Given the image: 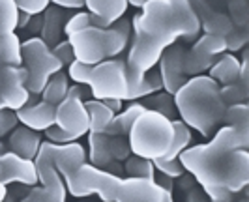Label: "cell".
I'll use <instances>...</instances> for the list:
<instances>
[{"instance_id": "cell-34", "label": "cell", "mask_w": 249, "mask_h": 202, "mask_svg": "<svg viewBox=\"0 0 249 202\" xmlns=\"http://www.w3.org/2000/svg\"><path fill=\"white\" fill-rule=\"evenodd\" d=\"M219 92H221V100H223L227 107L229 105H236V103H246L249 96L248 84H242L240 81L225 84V86H219Z\"/></svg>"}, {"instance_id": "cell-49", "label": "cell", "mask_w": 249, "mask_h": 202, "mask_svg": "<svg viewBox=\"0 0 249 202\" xmlns=\"http://www.w3.org/2000/svg\"><path fill=\"white\" fill-rule=\"evenodd\" d=\"M0 54H2V39H0Z\"/></svg>"}, {"instance_id": "cell-41", "label": "cell", "mask_w": 249, "mask_h": 202, "mask_svg": "<svg viewBox=\"0 0 249 202\" xmlns=\"http://www.w3.org/2000/svg\"><path fill=\"white\" fill-rule=\"evenodd\" d=\"M17 116L13 111H8V109H2L0 111V139L10 135V131H13L17 127Z\"/></svg>"}, {"instance_id": "cell-48", "label": "cell", "mask_w": 249, "mask_h": 202, "mask_svg": "<svg viewBox=\"0 0 249 202\" xmlns=\"http://www.w3.org/2000/svg\"><path fill=\"white\" fill-rule=\"evenodd\" d=\"M146 2H150V0H127V4L133 6V8H142Z\"/></svg>"}, {"instance_id": "cell-44", "label": "cell", "mask_w": 249, "mask_h": 202, "mask_svg": "<svg viewBox=\"0 0 249 202\" xmlns=\"http://www.w3.org/2000/svg\"><path fill=\"white\" fill-rule=\"evenodd\" d=\"M54 6L62 10H81L85 8V0H51Z\"/></svg>"}, {"instance_id": "cell-8", "label": "cell", "mask_w": 249, "mask_h": 202, "mask_svg": "<svg viewBox=\"0 0 249 202\" xmlns=\"http://www.w3.org/2000/svg\"><path fill=\"white\" fill-rule=\"evenodd\" d=\"M68 144H54V142H41L39 152L34 157L37 178L41 187H32L21 202H66L68 189L56 168V159L62 155Z\"/></svg>"}, {"instance_id": "cell-43", "label": "cell", "mask_w": 249, "mask_h": 202, "mask_svg": "<svg viewBox=\"0 0 249 202\" xmlns=\"http://www.w3.org/2000/svg\"><path fill=\"white\" fill-rule=\"evenodd\" d=\"M204 193L210 197L212 202H232V199H234V195L227 187H213V189H208Z\"/></svg>"}, {"instance_id": "cell-33", "label": "cell", "mask_w": 249, "mask_h": 202, "mask_svg": "<svg viewBox=\"0 0 249 202\" xmlns=\"http://www.w3.org/2000/svg\"><path fill=\"white\" fill-rule=\"evenodd\" d=\"M17 13L13 0H0V36L17 30Z\"/></svg>"}, {"instance_id": "cell-19", "label": "cell", "mask_w": 249, "mask_h": 202, "mask_svg": "<svg viewBox=\"0 0 249 202\" xmlns=\"http://www.w3.org/2000/svg\"><path fill=\"white\" fill-rule=\"evenodd\" d=\"M88 146H90V153H88V161L92 167L100 168V170H107V167L114 161L112 159L111 148H109V135L107 133H88Z\"/></svg>"}, {"instance_id": "cell-26", "label": "cell", "mask_w": 249, "mask_h": 202, "mask_svg": "<svg viewBox=\"0 0 249 202\" xmlns=\"http://www.w3.org/2000/svg\"><path fill=\"white\" fill-rule=\"evenodd\" d=\"M173 129H175V135H173V142H171V148L167 152L165 157H160V159H165V161H175L180 157V153L189 148L191 144V129L178 118V120H173Z\"/></svg>"}, {"instance_id": "cell-2", "label": "cell", "mask_w": 249, "mask_h": 202, "mask_svg": "<svg viewBox=\"0 0 249 202\" xmlns=\"http://www.w3.org/2000/svg\"><path fill=\"white\" fill-rule=\"evenodd\" d=\"M64 184L68 193L77 199L96 193L103 202H175L171 191H165L152 180L116 176L88 163L64 176Z\"/></svg>"}, {"instance_id": "cell-16", "label": "cell", "mask_w": 249, "mask_h": 202, "mask_svg": "<svg viewBox=\"0 0 249 202\" xmlns=\"http://www.w3.org/2000/svg\"><path fill=\"white\" fill-rule=\"evenodd\" d=\"M41 135L39 131H34L26 126L15 127L10 135V152L25 157V159H32L37 155L39 146H41Z\"/></svg>"}, {"instance_id": "cell-30", "label": "cell", "mask_w": 249, "mask_h": 202, "mask_svg": "<svg viewBox=\"0 0 249 202\" xmlns=\"http://www.w3.org/2000/svg\"><path fill=\"white\" fill-rule=\"evenodd\" d=\"M215 62L213 56H208L204 52H200L197 49H187L186 56H184V69H186L187 77H197L202 75L204 71H208L212 67V64Z\"/></svg>"}, {"instance_id": "cell-25", "label": "cell", "mask_w": 249, "mask_h": 202, "mask_svg": "<svg viewBox=\"0 0 249 202\" xmlns=\"http://www.w3.org/2000/svg\"><path fill=\"white\" fill-rule=\"evenodd\" d=\"M163 90V81L161 75H160V69L158 67H152L150 71L144 73L142 81L139 83L135 88H129V94H127V101H139L146 96H152L156 92H161Z\"/></svg>"}, {"instance_id": "cell-22", "label": "cell", "mask_w": 249, "mask_h": 202, "mask_svg": "<svg viewBox=\"0 0 249 202\" xmlns=\"http://www.w3.org/2000/svg\"><path fill=\"white\" fill-rule=\"evenodd\" d=\"M221 126L232 127L242 139L249 142V107L248 103L229 105L223 113Z\"/></svg>"}, {"instance_id": "cell-7", "label": "cell", "mask_w": 249, "mask_h": 202, "mask_svg": "<svg viewBox=\"0 0 249 202\" xmlns=\"http://www.w3.org/2000/svg\"><path fill=\"white\" fill-rule=\"evenodd\" d=\"M173 120L154 111H144L131 126L127 140L131 153L154 161L167 155L173 142Z\"/></svg>"}, {"instance_id": "cell-50", "label": "cell", "mask_w": 249, "mask_h": 202, "mask_svg": "<svg viewBox=\"0 0 249 202\" xmlns=\"http://www.w3.org/2000/svg\"><path fill=\"white\" fill-rule=\"evenodd\" d=\"M0 153H2V144H0Z\"/></svg>"}, {"instance_id": "cell-15", "label": "cell", "mask_w": 249, "mask_h": 202, "mask_svg": "<svg viewBox=\"0 0 249 202\" xmlns=\"http://www.w3.org/2000/svg\"><path fill=\"white\" fill-rule=\"evenodd\" d=\"M17 122L21 126H26L34 131H45L51 126H54V116H56V107L47 101L39 100L34 105H26L23 109L15 111Z\"/></svg>"}, {"instance_id": "cell-31", "label": "cell", "mask_w": 249, "mask_h": 202, "mask_svg": "<svg viewBox=\"0 0 249 202\" xmlns=\"http://www.w3.org/2000/svg\"><path fill=\"white\" fill-rule=\"evenodd\" d=\"M232 21L229 15L221 12H212L208 13L204 19H200V30H204V34H212V36H221L225 38L231 28H232Z\"/></svg>"}, {"instance_id": "cell-20", "label": "cell", "mask_w": 249, "mask_h": 202, "mask_svg": "<svg viewBox=\"0 0 249 202\" xmlns=\"http://www.w3.org/2000/svg\"><path fill=\"white\" fill-rule=\"evenodd\" d=\"M45 17L41 19V36L39 38L43 39L49 47H54L56 43H60V36L64 34V10L62 8H47L45 10Z\"/></svg>"}, {"instance_id": "cell-24", "label": "cell", "mask_w": 249, "mask_h": 202, "mask_svg": "<svg viewBox=\"0 0 249 202\" xmlns=\"http://www.w3.org/2000/svg\"><path fill=\"white\" fill-rule=\"evenodd\" d=\"M68 88H70V77L66 71H58L51 77L45 84V88L41 92V100L51 103V105H58L60 101L66 100V94H68Z\"/></svg>"}, {"instance_id": "cell-14", "label": "cell", "mask_w": 249, "mask_h": 202, "mask_svg": "<svg viewBox=\"0 0 249 202\" xmlns=\"http://www.w3.org/2000/svg\"><path fill=\"white\" fill-rule=\"evenodd\" d=\"M249 184V152L248 148H236L231 152L229 161L225 167L223 174V185L231 191L232 195H236L240 191H244Z\"/></svg>"}, {"instance_id": "cell-5", "label": "cell", "mask_w": 249, "mask_h": 202, "mask_svg": "<svg viewBox=\"0 0 249 202\" xmlns=\"http://www.w3.org/2000/svg\"><path fill=\"white\" fill-rule=\"evenodd\" d=\"M131 38V21L127 17H120L109 28H85L81 32L71 34L68 41L73 49L77 62L96 66L103 60H111L120 56L125 50Z\"/></svg>"}, {"instance_id": "cell-36", "label": "cell", "mask_w": 249, "mask_h": 202, "mask_svg": "<svg viewBox=\"0 0 249 202\" xmlns=\"http://www.w3.org/2000/svg\"><path fill=\"white\" fill-rule=\"evenodd\" d=\"M85 28H92V21H90V13L88 12H79L71 15L68 21H66V25H64V34L70 38L71 34L75 32H81V30H85Z\"/></svg>"}, {"instance_id": "cell-23", "label": "cell", "mask_w": 249, "mask_h": 202, "mask_svg": "<svg viewBox=\"0 0 249 202\" xmlns=\"http://www.w3.org/2000/svg\"><path fill=\"white\" fill-rule=\"evenodd\" d=\"M85 107H87L88 118H90V131L92 133H105V129L109 127L111 120L114 118V113L101 100H87Z\"/></svg>"}, {"instance_id": "cell-3", "label": "cell", "mask_w": 249, "mask_h": 202, "mask_svg": "<svg viewBox=\"0 0 249 202\" xmlns=\"http://www.w3.org/2000/svg\"><path fill=\"white\" fill-rule=\"evenodd\" d=\"M176 113L189 129L202 137L212 135L221 126L227 105L221 100L219 84L208 75L189 77L187 83L175 94Z\"/></svg>"}, {"instance_id": "cell-28", "label": "cell", "mask_w": 249, "mask_h": 202, "mask_svg": "<svg viewBox=\"0 0 249 202\" xmlns=\"http://www.w3.org/2000/svg\"><path fill=\"white\" fill-rule=\"evenodd\" d=\"M2 39V54H0V66H23V41L19 36L12 32V34H4L0 36Z\"/></svg>"}, {"instance_id": "cell-27", "label": "cell", "mask_w": 249, "mask_h": 202, "mask_svg": "<svg viewBox=\"0 0 249 202\" xmlns=\"http://www.w3.org/2000/svg\"><path fill=\"white\" fill-rule=\"evenodd\" d=\"M144 105L146 111H154V113H160L163 116H167L169 120H175L176 113V105H175V96L167 94V92H156L152 96H146L141 101Z\"/></svg>"}, {"instance_id": "cell-13", "label": "cell", "mask_w": 249, "mask_h": 202, "mask_svg": "<svg viewBox=\"0 0 249 202\" xmlns=\"http://www.w3.org/2000/svg\"><path fill=\"white\" fill-rule=\"evenodd\" d=\"M39 182L36 163L32 159H25L13 152L0 153V184H23V185H36Z\"/></svg>"}, {"instance_id": "cell-1", "label": "cell", "mask_w": 249, "mask_h": 202, "mask_svg": "<svg viewBox=\"0 0 249 202\" xmlns=\"http://www.w3.org/2000/svg\"><path fill=\"white\" fill-rule=\"evenodd\" d=\"M199 32L200 21L189 0L146 2L131 19L133 41L124 60L129 88H135L144 73L158 66L163 50L175 45L176 39L195 41Z\"/></svg>"}, {"instance_id": "cell-39", "label": "cell", "mask_w": 249, "mask_h": 202, "mask_svg": "<svg viewBox=\"0 0 249 202\" xmlns=\"http://www.w3.org/2000/svg\"><path fill=\"white\" fill-rule=\"evenodd\" d=\"M109 148H111L112 159L120 161V163L131 155V148H129L127 137H109Z\"/></svg>"}, {"instance_id": "cell-11", "label": "cell", "mask_w": 249, "mask_h": 202, "mask_svg": "<svg viewBox=\"0 0 249 202\" xmlns=\"http://www.w3.org/2000/svg\"><path fill=\"white\" fill-rule=\"evenodd\" d=\"M54 126H58L68 135H71L75 140L88 135L90 131V118L85 107V101L66 98L56 105V116Z\"/></svg>"}, {"instance_id": "cell-18", "label": "cell", "mask_w": 249, "mask_h": 202, "mask_svg": "<svg viewBox=\"0 0 249 202\" xmlns=\"http://www.w3.org/2000/svg\"><path fill=\"white\" fill-rule=\"evenodd\" d=\"M144 111H146V109H144V105H142L141 101L129 103L127 109H122L118 114H114V118L111 120L109 127L105 129V133H107L109 137H127L129 131H131V126L135 124V120H137Z\"/></svg>"}, {"instance_id": "cell-45", "label": "cell", "mask_w": 249, "mask_h": 202, "mask_svg": "<svg viewBox=\"0 0 249 202\" xmlns=\"http://www.w3.org/2000/svg\"><path fill=\"white\" fill-rule=\"evenodd\" d=\"M66 98H73V100H81L85 101L87 98V90L83 84H79V83H75V84H70V88H68V94H66Z\"/></svg>"}, {"instance_id": "cell-10", "label": "cell", "mask_w": 249, "mask_h": 202, "mask_svg": "<svg viewBox=\"0 0 249 202\" xmlns=\"http://www.w3.org/2000/svg\"><path fill=\"white\" fill-rule=\"evenodd\" d=\"M28 71L25 66H0V111H19L26 107L30 92L26 90Z\"/></svg>"}, {"instance_id": "cell-37", "label": "cell", "mask_w": 249, "mask_h": 202, "mask_svg": "<svg viewBox=\"0 0 249 202\" xmlns=\"http://www.w3.org/2000/svg\"><path fill=\"white\" fill-rule=\"evenodd\" d=\"M154 163V168L156 170H160V174L163 176L171 178V180H175V178H180L186 170H184V167L182 163L175 159V161H165V159H154L152 161Z\"/></svg>"}, {"instance_id": "cell-42", "label": "cell", "mask_w": 249, "mask_h": 202, "mask_svg": "<svg viewBox=\"0 0 249 202\" xmlns=\"http://www.w3.org/2000/svg\"><path fill=\"white\" fill-rule=\"evenodd\" d=\"M45 135H47L49 142H54V144H70V142H77L71 135H68V133L62 131L58 126H51L49 129H45Z\"/></svg>"}, {"instance_id": "cell-12", "label": "cell", "mask_w": 249, "mask_h": 202, "mask_svg": "<svg viewBox=\"0 0 249 202\" xmlns=\"http://www.w3.org/2000/svg\"><path fill=\"white\" fill-rule=\"evenodd\" d=\"M186 47L175 43L171 47L163 50L161 58H160V75L163 81V90L171 96H175L178 90L187 83L189 77L186 75L184 69V56H186Z\"/></svg>"}, {"instance_id": "cell-32", "label": "cell", "mask_w": 249, "mask_h": 202, "mask_svg": "<svg viewBox=\"0 0 249 202\" xmlns=\"http://www.w3.org/2000/svg\"><path fill=\"white\" fill-rule=\"evenodd\" d=\"M191 47L200 50V52H204V54H208V56L217 58V56H221L223 52H227V41H225V38H221V36L204 34V36H200V38L195 39Z\"/></svg>"}, {"instance_id": "cell-6", "label": "cell", "mask_w": 249, "mask_h": 202, "mask_svg": "<svg viewBox=\"0 0 249 202\" xmlns=\"http://www.w3.org/2000/svg\"><path fill=\"white\" fill-rule=\"evenodd\" d=\"M68 77L73 83L90 86V94L94 100L114 98V100L127 101L129 84H127L124 60L111 58L96 66H87L73 60L68 66Z\"/></svg>"}, {"instance_id": "cell-38", "label": "cell", "mask_w": 249, "mask_h": 202, "mask_svg": "<svg viewBox=\"0 0 249 202\" xmlns=\"http://www.w3.org/2000/svg\"><path fill=\"white\" fill-rule=\"evenodd\" d=\"M15 2V8L19 12L26 13L30 17H36V15H41L49 8L51 0H13Z\"/></svg>"}, {"instance_id": "cell-47", "label": "cell", "mask_w": 249, "mask_h": 202, "mask_svg": "<svg viewBox=\"0 0 249 202\" xmlns=\"http://www.w3.org/2000/svg\"><path fill=\"white\" fill-rule=\"evenodd\" d=\"M30 21H32L30 15H26V13H23V12L17 13V28H26V26L30 25Z\"/></svg>"}, {"instance_id": "cell-29", "label": "cell", "mask_w": 249, "mask_h": 202, "mask_svg": "<svg viewBox=\"0 0 249 202\" xmlns=\"http://www.w3.org/2000/svg\"><path fill=\"white\" fill-rule=\"evenodd\" d=\"M122 168L127 178H142V180H152L156 178V168L150 159H144L141 155L131 153L127 159L122 161Z\"/></svg>"}, {"instance_id": "cell-46", "label": "cell", "mask_w": 249, "mask_h": 202, "mask_svg": "<svg viewBox=\"0 0 249 202\" xmlns=\"http://www.w3.org/2000/svg\"><path fill=\"white\" fill-rule=\"evenodd\" d=\"M109 109H111L114 114H118L122 111V100H114V98H109V100H101Z\"/></svg>"}, {"instance_id": "cell-21", "label": "cell", "mask_w": 249, "mask_h": 202, "mask_svg": "<svg viewBox=\"0 0 249 202\" xmlns=\"http://www.w3.org/2000/svg\"><path fill=\"white\" fill-rule=\"evenodd\" d=\"M88 13L100 17L107 23H114L127 12V0H85Z\"/></svg>"}, {"instance_id": "cell-40", "label": "cell", "mask_w": 249, "mask_h": 202, "mask_svg": "<svg viewBox=\"0 0 249 202\" xmlns=\"http://www.w3.org/2000/svg\"><path fill=\"white\" fill-rule=\"evenodd\" d=\"M53 54L62 62V66H70V64L75 60L73 56V49H71V45H70V41L66 39V41H60V43H56L54 47H53Z\"/></svg>"}, {"instance_id": "cell-9", "label": "cell", "mask_w": 249, "mask_h": 202, "mask_svg": "<svg viewBox=\"0 0 249 202\" xmlns=\"http://www.w3.org/2000/svg\"><path fill=\"white\" fill-rule=\"evenodd\" d=\"M21 52H23V66L28 71L26 90L30 94H37L39 96L43 92V88H45L47 81L54 73L62 71L64 66L53 54V49L39 36H34V38L23 41Z\"/></svg>"}, {"instance_id": "cell-17", "label": "cell", "mask_w": 249, "mask_h": 202, "mask_svg": "<svg viewBox=\"0 0 249 202\" xmlns=\"http://www.w3.org/2000/svg\"><path fill=\"white\" fill-rule=\"evenodd\" d=\"M240 69H242V62L238 60L232 52H223L215 62L212 64L210 71V79H213L219 86L236 83L240 77Z\"/></svg>"}, {"instance_id": "cell-35", "label": "cell", "mask_w": 249, "mask_h": 202, "mask_svg": "<svg viewBox=\"0 0 249 202\" xmlns=\"http://www.w3.org/2000/svg\"><path fill=\"white\" fill-rule=\"evenodd\" d=\"M248 25H236L231 28V32L225 36L227 41V50L231 52H236L240 50L246 43H248Z\"/></svg>"}, {"instance_id": "cell-4", "label": "cell", "mask_w": 249, "mask_h": 202, "mask_svg": "<svg viewBox=\"0 0 249 202\" xmlns=\"http://www.w3.org/2000/svg\"><path fill=\"white\" fill-rule=\"evenodd\" d=\"M249 142L242 139L232 127L219 126L208 144H197L180 153L178 161L184 170L191 172L204 191L213 187H225L223 174L231 152L236 148H248Z\"/></svg>"}]
</instances>
